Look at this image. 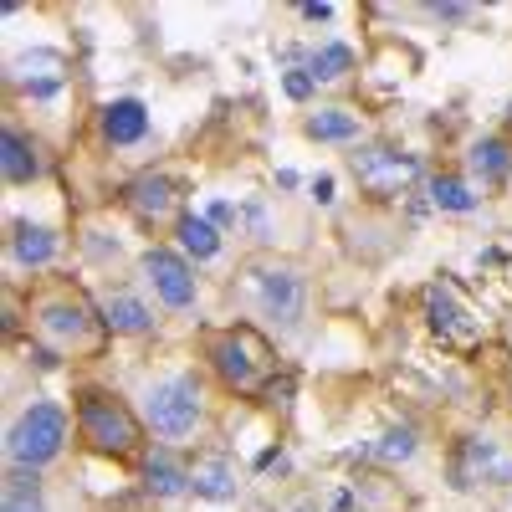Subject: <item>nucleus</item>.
Returning a JSON list of instances; mask_svg holds the SVG:
<instances>
[{"label": "nucleus", "mask_w": 512, "mask_h": 512, "mask_svg": "<svg viewBox=\"0 0 512 512\" xmlns=\"http://www.w3.org/2000/svg\"><path fill=\"white\" fill-rule=\"evenodd\" d=\"M144 272H149L154 292L164 297L169 308H190L195 303V277H190V267L180 262L175 251H149L144 256Z\"/></svg>", "instance_id": "8"}, {"label": "nucleus", "mask_w": 512, "mask_h": 512, "mask_svg": "<svg viewBox=\"0 0 512 512\" xmlns=\"http://www.w3.org/2000/svg\"><path fill=\"white\" fill-rule=\"evenodd\" d=\"M128 205H134L139 216L159 221V216H169V210H175V185L159 180V175H144V180L128 185Z\"/></svg>", "instance_id": "14"}, {"label": "nucleus", "mask_w": 512, "mask_h": 512, "mask_svg": "<svg viewBox=\"0 0 512 512\" xmlns=\"http://www.w3.org/2000/svg\"><path fill=\"white\" fill-rule=\"evenodd\" d=\"M379 461H410L415 456V431H390L379 446H374Z\"/></svg>", "instance_id": "25"}, {"label": "nucleus", "mask_w": 512, "mask_h": 512, "mask_svg": "<svg viewBox=\"0 0 512 512\" xmlns=\"http://www.w3.org/2000/svg\"><path fill=\"white\" fill-rule=\"evenodd\" d=\"M149 425L159 436H169V441L190 436L200 425V390H195V379H164V384H154V390H149Z\"/></svg>", "instance_id": "4"}, {"label": "nucleus", "mask_w": 512, "mask_h": 512, "mask_svg": "<svg viewBox=\"0 0 512 512\" xmlns=\"http://www.w3.org/2000/svg\"><path fill=\"white\" fill-rule=\"evenodd\" d=\"M246 226H251V236H256V241H267V236H272V231H267V210H262V205H246Z\"/></svg>", "instance_id": "27"}, {"label": "nucleus", "mask_w": 512, "mask_h": 512, "mask_svg": "<svg viewBox=\"0 0 512 512\" xmlns=\"http://www.w3.org/2000/svg\"><path fill=\"white\" fill-rule=\"evenodd\" d=\"M103 134H108L113 144H139V139L149 134V113H144V103H139V98H118V103H108V108H103Z\"/></svg>", "instance_id": "13"}, {"label": "nucleus", "mask_w": 512, "mask_h": 512, "mask_svg": "<svg viewBox=\"0 0 512 512\" xmlns=\"http://www.w3.org/2000/svg\"><path fill=\"white\" fill-rule=\"evenodd\" d=\"M77 425H82V441L93 451H108V456H128L139 446V420L128 415L118 400L108 395H82L77 405Z\"/></svg>", "instance_id": "3"}, {"label": "nucleus", "mask_w": 512, "mask_h": 512, "mask_svg": "<svg viewBox=\"0 0 512 512\" xmlns=\"http://www.w3.org/2000/svg\"><path fill=\"white\" fill-rule=\"evenodd\" d=\"M180 246L205 262V256H216V251H221V231L210 226L205 216H185V221H180Z\"/></svg>", "instance_id": "21"}, {"label": "nucleus", "mask_w": 512, "mask_h": 512, "mask_svg": "<svg viewBox=\"0 0 512 512\" xmlns=\"http://www.w3.org/2000/svg\"><path fill=\"white\" fill-rule=\"evenodd\" d=\"M103 323H108L113 333H144V328H149V308L139 303V297H108Z\"/></svg>", "instance_id": "18"}, {"label": "nucleus", "mask_w": 512, "mask_h": 512, "mask_svg": "<svg viewBox=\"0 0 512 512\" xmlns=\"http://www.w3.org/2000/svg\"><path fill=\"white\" fill-rule=\"evenodd\" d=\"M62 72H67V57L62 52H47V47L11 62V82H16V88H26L31 98H52L62 88Z\"/></svg>", "instance_id": "9"}, {"label": "nucleus", "mask_w": 512, "mask_h": 512, "mask_svg": "<svg viewBox=\"0 0 512 512\" xmlns=\"http://www.w3.org/2000/svg\"><path fill=\"white\" fill-rule=\"evenodd\" d=\"M282 88H287V98H308V93H313V77H308V72H287Z\"/></svg>", "instance_id": "26"}, {"label": "nucleus", "mask_w": 512, "mask_h": 512, "mask_svg": "<svg viewBox=\"0 0 512 512\" xmlns=\"http://www.w3.org/2000/svg\"><path fill=\"white\" fill-rule=\"evenodd\" d=\"M303 16H308V21H328V16H333V6H303Z\"/></svg>", "instance_id": "30"}, {"label": "nucleus", "mask_w": 512, "mask_h": 512, "mask_svg": "<svg viewBox=\"0 0 512 512\" xmlns=\"http://www.w3.org/2000/svg\"><path fill=\"white\" fill-rule=\"evenodd\" d=\"M313 195H318V205H333V180H328V175H323V180H318V185H313Z\"/></svg>", "instance_id": "29"}, {"label": "nucleus", "mask_w": 512, "mask_h": 512, "mask_svg": "<svg viewBox=\"0 0 512 512\" xmlns=\"http://www.w3.org/2000/svg\"><path fill=\"white\" fill-rule=\"evenodd\" d=\"M149 492L154 497H185L190 492V472H180L169 456H149Z\"/></svg>", "instance_id": "19"}, {"label": "nucleus", "mask_w": 512, "mask_h": 512, "mask_svg": "<svg viewBox=\"0 0 512 512\" xmlns=\"http://www.w3.org/2000/svg\"><path fill=\"white\" fill-rule=\"evenodd\" d=\"M210 226H226V221H236V205H226V200H216L210 205V216H205Z\"/></svg>", "instance_id": "28"}, {"label": "nucleus", "mask_w": 512, "mask_h": 512, "mask_svg": "<svg viewBox=\"0 0 512 512\" xmlns=\"http://www.w3.org/2000/svg\"><path fill=\"white\" fill-rule=\"evenodd\" d=\"M308 139H323V144H349L359 139V118L344 113V108H323L308 118Z\"/></svg>", "instance_id": "16"}, {"label": "nucleus", "mask_w": 512, "mask_h": 512, "mask_svg": "<svg viewBox=\"0 0 512 512\" xmlns=\"http://www.w3.org/2000/svg\"><path fill=\"white\" fill-rule=\"evenodd\" d=\"M251 292L262 303L267 318H277L282 328L303 323V303H308V287L292 267H251Z\"/></svg>", "instance_id": "5"}, {"label": "nucleus", "mask_w": 512, "mask_h": 512, "mask_svg": "<svg viewBox=\"0 0 512 512\" xmlns=\"http://www.w3.org/2000/svg\"><path fill=\"white\" fill-rule=\"evenodd\" d=\"M210 359H216L221 379L231 384V390H241V395H256L272 379V349H267V338L256 333V328H226V333H216Z\"/></svg>", "instance_id": "1"}, {"label": "nucleus", "mask_w": 512, "mask_h": 512, "mask_svg": "<svg viewBox=\"0 0 512 512\" xmlns=\"http://www.w3.org/2000/svg\"><path fill=\"white\" fill-rule=\"evenodd\" d=\"M349 67H354V52L338 47V41H328V47H318V52L308 57V77H313V82H338Z\"/></svg>", "instance_id": "20"}, {"label": "nucleus", "mask_w": 512, "mask_h": 512, "mask_svg": "<svg viewBox=\"0 0 512 512\" xmlns=\"http://www.w3.org/2000/svg\"><path fill=\"white\" fill-rule=\"evenodd\" d=\"M236 461L226 451H200L195 466H190V492L195 497H210V502H231L236 497Z\"/></svg>", "instance_id": "11"}, {"label": "nucleus", "mask_w": 512, "mask_h": 512, "mask_svg": "<svg viewBox=\"0 0 512 512\" xmlns=\"http://www.w3.org/2000/svg\"><path fill=\"white\" fill-rule=\"evenodd\" d=\"M11 246H16V262H26V267H47L57 256V236L47 226H16Z\"/></svg>", "instance_id": "17"}, {"label": "nucleus", "mask_w": 512, "mask_h": 512, "mask_svg": "<svg viewBox=\"0 0 512 512\" xmlns=\"http://www.w3.org/2000/svg\"><path fill=\"white\" fill-rule=\"evenodd\" d=\"M6 512H47V507H41V497L26 477H11L6 482Z\"/></svg>", "instance_id": "24"}, {"label": "nucleus", "mask_w": 512, "mask_h": 512, "mask_svg": "<svg viewBox=\"0 0 512 512\" xmlns=\"http://www.w3.org/2000/svg\"><path fill=\"white\" fill-rule=\"evenodd\" d=\"M36 328L52 338L57 349H98L103 344V318H93L82 303H41V313H36Z\"/></svg>", "instance_id": "6"}, {"label": "nucleus", "mask_w": 512, "mask_h": 512, "mask_svg": "<svg viewBox=\"0 0 512 512\" xmlns=\"http://www.w3.org/2000/svg\"><path fill=\"white\" fill-rule=\"evenodd\" d=\"M425 318H431V328L441 333V338H456V344H472V338L482 333L477 328V318L472 313H466L461 303H456V292L451 287H431V292H425Z\"/></svg>", "instance_id": "10"}, {"label": "nucleus", "mask_w": 512, "mask_h": 512, "mask_svg": "<svg viewBox=\"0 0 512 512\" xmlns=\"http://www.w3.org/2000/svg\"><path fill=\"white\" fill-rule=\"evenodd\" d=\"M431 200H436L441 210H456V216H466V210H477V195L466 190L461 180H451V175H436V180H431Z\"/></svg>", "instance_id": "22"}, {"label": "nucleus", "mask_w": 512, "mask_h": 512, "mask_svg": "<svg viewBox=\"0 0 512 512\" xmlns=\"http://www.w3.org/2000/svg\"><path fill=\"white\" fill-rule=\"evenodd\" d=\"M472 164H477V175L502 180L507 169H512V154H507V144H502V139H482V144L472 149Z\"/></svg>", "instance_id": "23"}, {"label": "nucleus", "mask_w": 512, "mask_h": 512, "mask_svg": "<svg viewBox=\"0 0 512 512\" xmlns=\"http://www.w3.org/2000/svg\"><path fill=\"white\" fill-rule=\"evenodd\" d=\"M354 175L364 190L374 195H400L410 180H415V159L395 154V149H359L354 154Z\"/></svg>", "instance_id": "7"}, {"label": "nucleus", "mask_w": 512, "mask_h": 512, "mask_svg": "<svg viewBox=\"0 0 512 512\" xmlns=\"http://www.w3.org/2000/svg\"><path fill=\"white\" fill-rule=\"evenodd\" d=\"M6 154H0V169H6V180L11 185H31L36 175H41V159H36V149L16 134V128H6V144H0Z\"/></svg>", "instance_id": "15"}, {"label": "nucleus", "mask_w": 512, "mask_h": 512, "mask_svg": "<svg viewBox=\"0 0 512 512\" xmlns=\"http://www.w3.org/2000/svg\"><path fill=\"white\" fill-rule=\"evenodd\" d=\"M67 441V410L52 405V400H36L6 436V456L11 466H26V472H36V466H47Z\"/></svg>", "instance_id": "2"}, {"label": "nucleus", "mask_w": 512, "mask_h": 512, "mask_svg": "<svg viewBox=\"0 0 512 512\" xmlns=\"http://www.w3.org/2000/svg\"><path fill=\"white\" fill-rule=\"evenodd\" d=\"M472 477H482V482H512V461L492 441H466L461 466H456V487H472Z\"/></svg>", "instance_id": "12"}]
</instances>
